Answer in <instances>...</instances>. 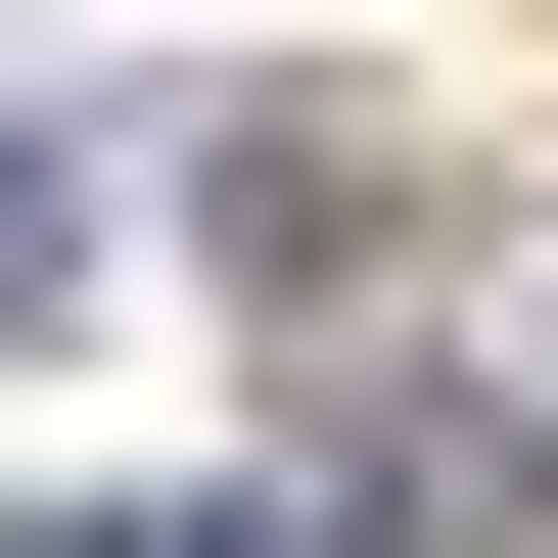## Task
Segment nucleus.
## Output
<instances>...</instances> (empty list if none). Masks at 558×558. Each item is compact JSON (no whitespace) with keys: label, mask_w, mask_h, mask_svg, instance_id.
I'll use <instances>...</instances> for the list:
<instances>
[{"label":"nucleus","mask_w":558,"mask_h":558,"mask_svg":"<svg viewBox=\"0 0 558 558\" xmlns=\"http://www.w3.org/2000/svg\"><path fill=\"white\" fill-rule=\"evenodd\" d=\"M47 233H94V186H47V94H0V326H47Z\"/></svg>","instance_id":"1"}]
</instances>
